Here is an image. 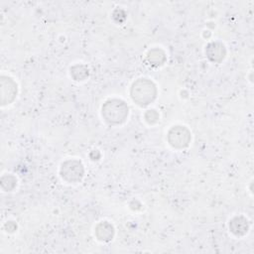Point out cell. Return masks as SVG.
<instances>
[{"label":"cell","instance_id":"obj_2","mask_svg":"<svg viewBox=\"0 0 254 254\" xmlns=\"http://www.w3.org/2000/svg\"><path fill=\"white\" fill-rule=\"evenodd\" d=\"M143 94H145L147 104H149V102L152 101L156 96L155 85L152 81L147 80L146 78L139 79L138 81L134 82L132 86V97L140 105H143Z\"/></svg>","mask_w":254,"mask_h":254},{"label":"cell","instance_id":"obj_1","mask_svg":"<svg viewBox=\"0 0 254 254\" xmlns=\"http://www.w3.org/2000/svg\"><path fill=\"white\" fill-rule=\"evenodd\" d=\"M102 115L110 124H118L124 121L128 115V107L121 100H109L102 107Z\"/></svg>","mask_w":254,"mask_h":254},{"label":"cell","instance_id":"obj_3","mask_svg":"<svg viewBox=\"0 0 254 254\" xmlns=\"http://www.w3.org/2000/svg\"><path fill=\"white\" fill-rule=\"evenodd\" d=\"M190 133L184 126H176L169 133V141L171 145L178 148L186 147L190 141Z\"/></svg>","mask_w":254,"mask_h":254}]
</instances>
